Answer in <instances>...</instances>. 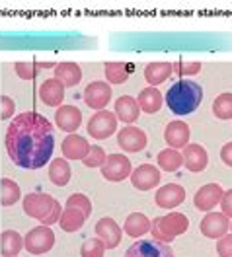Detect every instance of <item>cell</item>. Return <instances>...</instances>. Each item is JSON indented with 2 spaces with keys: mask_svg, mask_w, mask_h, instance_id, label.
<instances>
[{
  "mask_svg": "<svg viewBox=\"0 0 232 257\" xmlns=\"http://www.w3.org/2000/svg\"><path fill=\"white\" fill-rule=\"evenodd\" d=\"M199 230H201V234L205 238L220 240V238H224L228 234L230 222L222 212H207L203 216V220L199 222Z\"/></svg>",
  "mask_w": 232,
  "mask_h": 257,
  "instance_id": "obj_9",
  "label": "cell"
},
{
  "mask_svg": "<svg viewBox=\"0 0 232 257\" xmlns=\"http://www.w3.org/2000/svg\"><path fill=\"white\" fill-rule=\"evenodd\" d=\"M103 74L109 84H123L129 78V66L123 63H105Z\"/></svg>",
  "mask_w": 232,
  "mask_h": 257,
  "instance_id": "obj_31",
  "label": "cell"
},
{
  "mask_svg": "<svg viewBox=\"0 0 232 257\" xmlns=\"http://www.w3.org/2000/svg\"><path fill=\"white\" fill-rule=\"evenodd\" d=\"M86 222V216H84L80 210L76 209H65L61 218H59V224L63 232H78Z\"/></svg>",
  "mask_w": 232,
  "mask_h": 257,
  "instance_id": "obj_30",
  "label": "cell"
},
{
  "mask_svg": "<svg viewBox=\"0 0 232 257\" xmlns=\"http://www.w3.org/2000/svg\"><path fill=\"white\" fill-rule=\"evenodd\" d=\"M220 160L224 162L228 168H232V143H226L220 148Z\"/></svg>",
  "mask_w": 232,
  "mask_h": 257,
  "instance_id": "obj_42",
  "label": "cell"
},
{
  "mask_svg": "<svg viewBox=\"0 0 232 257\" xmlns=\"http://www.w3.org/2000/svg\"><path fill=\"white\" fill-rule=\"evenodd\" d=\"M96 234H98V238L103 241V245H105V249H115L117 245L121 243V238H123V230L119 228L113 218H109V216H103V218H99L98 222H96Z\"/></svg>",
  "mask_w": 232,
  "mask_h": 257,
  "instance_id": "obj_13",
  "label": "cell"
},
{
  "mask_svg": "<svg viewBox=\"0 0 232 257\" xmlns=\"http://www.w3.org/2000/svg\"><path fill=\"white\" fill-rule=\"evenodd\" d=\"M117 115L113 111H107V109H101L96 111L90 121H88V135L92 139H98V141H105L107 137H111L117 131Z\"/></svg>",
  "mask_w": 232,
  "mask_h": 257,
  "instance_id": "obj_6",
  "label": "cell"
},
{
  "mask_svg": "<svg viewBox=\"0 0 232 257\" xmlns=\"http://www.w3.org/2000/svg\"><path fill=\"white\" fill-rule=\"evenodd\" d=\"M213 113H215L216 119H232V94H220V96L215 97L213 101Z\"/></svg>",
  "mask_w": 232,
  "mask_h": 257,
  "instance_id": "obj_32",
  "label": "cell"
},
{
  "mask_svg": "<svg viewBox=\"0 0 232 257\" xmlns=\"http://www.w3.org/2000/svg\"><path fill=\"white\" fill-rule=\"evenodd\" d=\"M222 195H224V191L218 183H207L201 189H197L195 197H193V205L201 212H211L216 205H220Z\"/></svg>",
  "mask_w": 232,
  "mask_h": 257,
  "instance_id": "obj_11",
  "label": "cell"
},
{
  "mask_svg": "<svg viewBox=\"0 0 232 257\" xmlns=\"http://www.w3.org/2000/svg\"><path fill=\"white\" fill-rule=\"evenodd\" d=\"M172 72L178 76H193L201 72V63L197 61H178L172 64Z\"/></svg>",
  "mask_w": 232,
  "mask_h": 257,
  "instance_id": "obj_35",
  "label": "cell"
},
{
  "mask_svg": "<svg viewBox=\"0 0 232 257\" xmlns=\"http://www.w3.org/2000/svg\"><path fill=\"white\" fill-rule=\"evenodd\" d=\"M220 212H222L226 218H232V189L224 191V195H222V201H220Z\"/></svg>",
  "mask_w": 232,
  "mask_h": 257,
  "instance_id": "obj_40",
  "label": "cell"
},
{
  "mask_svg": "<svg viewBox=\"0 0 232 257\" xmlns=\"http://www.w3.org/2000/svg\"><path fill=\"white\" fill-rule=\"evenodd\" d=\"M14 70H16V74L22 78V80H32L33 76L37 74L35 70V64L33 63H26V61H20V63L14 64Z\"/></svg>",
  "mask_w": 232,
  "mask_h": 257,
  "instance_id": "obj_37",
  "label": "cell"
},
{
  "mask_svg": "<svg viewBox=\"0 0 232 257\" xmlns=\"http://www.w3.org/2000/svg\"><path fill=\"white\" fill-rule=\"evenodd\" d=\"M53 78H57L65 88H72V86L80 84V80H82V70H80V66L76 63L65 61V63H59L55 66V76Z\"/></svg>",
  "mask_w": 232,
  "mask_h": 257,
  "instance_id": "obj_21",
  "label": "cell"
},
{
  "mask_svg": "<svg viewBox=\"0 0 232 257\" xmlns=\"http://www.w3.org/2000/svg\"><path fill=\"white\" fill-rule=\"evenodd\" d=\"M189 137H191V131H189V125L185 121H172L168 123L164 128V139L170 148L174 150H183L185 146L189 145Z\"/></svg>",
  "mask_w": 232,
  "mask_h": 257,
  "instance_id": "obj_14",
  "label": "cell"
},
{
  "mask_svg": "<svg viewBox=\"0 0 232 257\" xmlns=\"http://www.w3.org/2000/svg\"><path fill=\"white\" fill-rule=\"evenodd\" d=\"M150 226H152V222L147 218V214H143V212H131L127 216L125 224H123V230L131 238H141L147 232H150Z\"/></svg>",
  "mask_w": 232,
  "mask_h": 257,
  "instance_id": "obj_25",
  "label": "cell"
},
{
  "mask_svg": "<svg viewBox=\"0 0 232 257\" xmlns=\"http://www.w3.org/2000/svg\"><path fill=\"white\" fill-rule=\"evenodd\" d=\"M125 257H176L170 243L156 240H139L127 249Z\"/></svg>",
  "mask_w": 232,
  "mask_h": 257,
  "instance_id": "obj_10",
  "label": "cell"
},
{
  "mask_svg": "<svg viewBox=\"0 0 232 257\" xmlns=\"http://www.w3.org/2000/svg\"><path fill=\"white\" fill-rule=\"evenodd\" d=\"M55 131L47 117L35 111L18 113L6 131L10 160L24 170H39L51 160Z\"/></svg>",
  "mask_w": 232,
  "mask_h": 257,
  "instance_id": "obj_1",
  "label": "cell"
},
{
  "mask_svg": "<svg viewBox=\"0 0 232 257\" xmlns=\"http://www.w3.org/2000/svg\"><path fill=\"white\" fill-rule=\"evenodd\" d=\"M55 123L65 133H76L82 125V111L76 105H61L55 113Z\"/></svg>",
  "mask_w": 232,
  "mask_h": 257,
  "instance_id": "obj_17",
  "label": "cell"
},
{
  "mask_svg": "<svg viewBox=\"0 0 232 257\" xmlns=\"http://www.w3.org/2000/svg\"><path fill=\"white\" fill-rule=\"evenodd\" d=\"M66 209L80 210L84 216L88 218V216L92 214V201H90L84 193H72V195H68V199H66Z\"/></svg>",
  "mask_w": 232,
  "mask_h": 257,
  "instance_id": "obj_33",
  "label": "cell"
},
{
  "mask_svg": "<svg viewBox=\"0 0 232 257\" xmlns=\"http://www.w3.org/2000/svg\"><path fill=\"white\" fill-rule=\"evenodd\" d=\"M84 103L90 107V109H96V111H101L105 109V105L111 101V86L107 82H90L86 88H84Z\"/></svg>",
  "mask_w": 232,
  "mask_h": 257,
  "instance_id": "obj_8",
  "label": "cell"
},
{
  "mask_svg": "<svg viewBox=\"0 0 232 257\" xmlns=\"http://www.w3.org/2000/svg\"><path fill=\"white\" fill-rule=\"evenodd\" d=\"M189 228V218L182 212H168L164 216H156L150 226L152 240L172 243L178 236H182Z\"/></svg>",
  "mask_w": 232,
  "mask_h": 257,
  "instance_id": "obj_3",
  "label": "cell"
},
{
  "mask_svg": "<svg viewBox=\"0 0 232 257\" xmlns=\"http://www.w3.org/2000/svg\"><path fill=\"white\" fill-rule=\"evenodd\" d=\"M22 197V189L16 181H12L10 177L0 179V205L2 207H10L20 201Z\"/></svg>",
  "mask_w": 232,
  "mask_h": 257,
  "instance_id": "obj_28",
  "label": "cell"
},
{
  "mask_svg": "<svg viewBox=\"0 0 232 257\" xmlns=\"http://www.w3.org/2000/svg\"><path fill=\"white\" fill-rule=\"evenodd\" d=\"M103 253H105V245L99 238L84 241L80 247V257H103Z\"/></svg>",
  "mask_w": 232,
  "mask_h": 257,
  "instance_id": "obj_34",
  "label": "cell"
},
{
  "mask_svg": "<svg viewBox=\"0 0 232 257\" xmlns=\"http://www.w3.org/2000/svg\"><path fill=\"white\" fill-rule=\"evenodd\" d=\"M39 99L49 107H61L65 101V86L57 78H49L39 86Z\"/></svg>",
  "mask_w": 232,
  "mask_h": 257,
  "instance_id": "obj_20",
  "label": "cell"
},
{
  "mask_svg": "<svg viewBox=\"0 0 232 257\" xmlns=\"http://www.w3.org/2000/svg\"><path fill=\"white\" fill-rule=\"evenodd\" d=\"M216 253L218 257H232V234H226L216 241Z\"/></svg>",
  "mask_w": 232,
  "mask_h": 257,
  "instance_id": "obj_39",
  "label": "cell"
},
{
  "mask_svg": "<svg viewBox=\"0 0 232 257\" xmlns=\"http://www.w3.org/2000/svg\"><path fill=\"white\" fill-rule=\"evenodd\" d=\"M182 154L185 170H189L193 174L203 172L207 168V164H209V154H207V150L201 145H187L183 148Z\"/></svg>",
  "mask_w": 232,
  "mask_h": 257,
  "instance_id": "obj_18",
  "label": "cell"
},
{
  "mask_svg": "<svg viewBox=\"0 0 232 257\" xmlns=\"http://www.w3.org/2000/svg\"><path fill=\"white\" fill-rule=\"evenodd\" d=\"M99 170H101L103 179H107V181H111V183H119V181L131 177V174H133L131 160H129L127 156H123V154H109L105 164H103Z\"/></svg>",
  "mask_w": 232,
  "mask_h": 257,
  "instance_id": "obj_7",
  "label": "cell"
},
{
  "mask_svg": "<svg viewBox=\"0 0 232 257\" xmlns=\"http://www.w3.org/2000/svg\"><path fill=\"white\" fill-rule=\"evenodd\" d=\"M203 101V88L193 80H178L174 82L166 92V105L176 115H189L197 111Z\"/></svg>",
  "mask_w": 232,
  "mask_h": 257,
  "instance_id": "obj_2",
  "label": "cell"
},
{
  "mask_svg": "<svg viewBox=\"0 0 232 257\" xmlns=\"http://www.w3.org/2000/svg\"><path fill=\"white\" fill-rule=\"evenodd\" d=\"M53 245H55V234H53V230L49 226H35L24 238V247L32 255H43V253L49 251Z\"/></svg>",
  "mask_w": 232,
  "mask_h": 257,
  "instance_id": "obj_5",
  "label": "cell"
},
{
  "mask_svg": "<svg viewBox=\"0 0 232 257\" xmlns=\"http://www.w3.org/2000/svg\"><path fill=\"white\" fill-rule=\"evenodd\" d=\"M90 148H92L90 143L80 135H68L63 141V145H61L65 160H84L88 156Z\"/></svg>",
  "mask_w": 232,
  "mask_h": 257,
  "instance_id": "obj_19",
  "label": "cell"
},
{
  "mask_svg": "<svg viewBox=\"0 0 232 257\" xmlns=\"http://www.w3.org/2000/svg\"><path fill=\"white\" fill-rule=\"evenodd\" d=\"M172 72V63H166V61H158V63H149L145 68V80L149 82L152 88L160 86L162 82H166L170 78Z\"/></svg>",
  "mask_w": 232,
  "mask_h": 257,
  "instance_id": "obj_23",
  "label": "cell"
},
{
  "mask_svg": "<svg viewBox=\"0 0 232 257\" xmlns=\"http://www.w3.org/2000/svg\"><path fill=\"white\" fill-rule=\"evenodd\" d=\"M117 145L121 150L125 152H139V150H145L147 146V135L145 131L139 127H129L121 128L119 135H117Z\"/></svg>",
  "mask_w": 232,
  "mask_h": 257,
  "instance_id": "obj_15",
  "label": "cell"
},
{
  "mask_svg": "<svg viewBox=\"0 0 232 257\" xmlns=\"http://www.w3.org/2000/svg\"><path fill=\"white\" fill-rule=\"evenodd\" d=\"M14 109H16V101L10 96L0 97V119H10L14 117Z\"/></svg>",
  "mask_w": 232,
  "mask_h": 257,
  "instance_id": "obj_38",
  "label": "cell"
},
{
  "mask_svg": "<svg viewBox=\"0 0 232 257\" xmlns=\"http://www.w3.org/2000/svg\"><path fill=\"white\" fill-rule=\"evenodd\" d=\"M131 183L139 191H150L160 183V170L152 164H143L137 170H133Z\"/></svg>",
  "mask_w": 232,
  "mask_h": 257,
  "instance_id": "obj_12",
  "label": "cell"
},
{
  "mask_svg": "<svg viewBox=\"0 0 232 257\" xmlns=\"http://www.w3.org/2000/svg\"><path fill=\"white\" fill-rule=\"evenodd\" d=\"M55 199L47 195V193H28L22 201V207H24V212L30 216V218H35V220H45L51 214V210L55 209Z\"/></svg>",
  "mask_w": 232,
  "mask_h": 257,
  "instance_id": "obj_4",
  "label": "cell"
},
{
  "mask_svg": "<svg viewBox=\"0 0 232 257\" xmlns=\"http://www.w3.org/2000/svg\"><path fill=\"white\" fill-rule=\"evenodd\" d=\"M105 160H107L105 150H103L101 146H92L90 152H88V156H86L82 162L86 168H101V166L105 164Z\"/></svg>",
  "mask_w": 232,
  "mask_h": 257,
  "instance_id": "obj_36",
  "label": "cell"
},
{
  "mask_svg": "<svg viewBox=\"0 0 232 257\" xmlns=\"http://www.w3.org/2000/svg\"><path fill=\"white\" fill-rule=\"evenodd\" d=\"M24 247V238L16 230H4L0 234V253L2 257H18Z\"/></svg>",
  "mask_w": 232,
  "mask_h": 257,
  "instance_id": "obj_26",
  "label": "cell"
},
{
  "mask_svg": "<svg viewBox=\"0 0 232 257\" xmlns=\"http://www.w3.org/2000/svg\"><path fill=\"white\" fill-rule=\"evenodd\" d=\"M117 119L123 121V123H135L139 119V113H141V107L137 103V99L133 96H121L117 97L115 101V111Z\"/></svg>",
  "mask_w": 232,
  "mask_h": 257,
  "instance_id": "obj_22",
  "label": "cell"
},
{
  "mask_svg": "<svg viewBox=\"0 0 232 257\" xmlns=\"http://www.w3.org/2000/svg\"><path fill=\"white\" fill-rule=\"evenodd\" d=\"M51 66L55 68L57 64H53V63H35V68H51Z\"/></svg>",
  "mask_w": 232,
  "mask_h": 257,
  "instance_id": "obj_43",
  "label": "cell"
},
{
  "mask_svg": "<svg viewBox=\"0 0 232 257\" xmlns=\"http://www.w3.org/2000/svg\"><path fill=\"white\" fill-rule=\"evenodd\" d=\"M154 201L160 209H176L185 201V189L178 183H166L156 191Z\"/></svg>",
  "mask_w": 232,
  "mask_h": 257,
  "instance_id": "obj_16",
  "label": "cell"
},
{
  "mask_svg": "<svg viewBox=\"0 0 232 257\" xmlns=\"http://www.w3.org/2000/svg\"><path fill=\"white\" fill-rule=\"evenodd\" d=\"M158 166L164 170V172H176L183 166V154L174 150V148H166V150H160L158 152Z\"/></svg>",
  "mask_w": 232,
  "mask_h": 257,
  "instance_id": "obj_29",
  "label": "cell"
},
{
  "mask_svg": "<svg viewBox=\"0 0 232 257\" xmlns=\"http://www.w3.org/2000/svg\"><path fill=\"white\" fill-rule=\"evenodd\" d=\"M230 230H232V224H230Z\"/></svg>",
  "mask_w": 232,
  "mask_h": 257,
  "instance_id": "obj_44",
  "label": "cell"
},
{
  "mask_svg": "<svg viewBox=\"0 0 232 257\" xmlns=\"http://www.w3.org/2000/svg\"><path fill=\"white\" fill-rule=\"evenodd\" d=\"M137 103H139V107H141V111L145 113H156L160 111V107H162V103H164V96L160 94V90L158 88H145L139 97H137Z\"/></svg>",
  "mask_w": 232,
  "mask_h": 257,
  "instance_id": "obj_24",
  "label": "cell"
},
{
  "mask_svg": "<svg viewBox=\"0 0 232 257\" xmlns=\"http://www.w3.org/2000/svg\"><path fill=\"white\" fill-rule=\"evenodd\" d=\"M49 179L57 187H65L70 181V166L65 158H55L49 164Z\"/></svg>",
  "mask_w": 232,
  "mask_h": 257,
  "instance_id": "obj_27",
  "label": "cell"
},
{
  "mask_svg": "<svg viewBox=\"0 0 232 257\" xmlns=\"http://www.w3.org/2000/svg\"><path fill=\"white\" fill-rule=\"evenodd\" d=\"M61 214H63V209H61V203L57 201V203H55V209L51 210V214L43 220V226H51V224H55V222H59Z\"/></svg>",
  "mask_w": 232,
  "mask_h": 257,
  "instance_id": "obj_41",
  "label": "cell"
}]
</instances>
